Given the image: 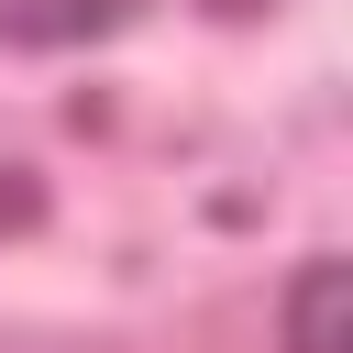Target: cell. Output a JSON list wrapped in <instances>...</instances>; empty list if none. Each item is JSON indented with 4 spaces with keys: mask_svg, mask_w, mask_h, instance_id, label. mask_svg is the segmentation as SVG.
Returning a JSON list of instances; mask_svg holds the SVG:
<instances>
[{
    "mask_svg": "<svg viewBox=\"0 0 353 353\" xmlns=\"http://www.w3.org/2000/svg\"><path fill=\"white\" fill-rule=\"evenodd\" d=\"M331 309H342V265L309 254V265L287 276V309H276V320H287V353H342V342H331Z\"/></svg>",
    "mask_w": 353,
    "mask_h": 353,
    "instance_id": "cell-2",
    "label": "cell"
},
{
    "mask_svg": "<svg viewBox=\"0 0 353 353\" xmlns=\"http://www.w3.org/2000/svg\"><path fill=\"white\" fill-rule=\"evenodd\" d=\"M154 0H0V44L11 55H77V44H110L132 33Z\"/></svg>",
    "mask_w": 353,
    "mask_h": 353,
    "instance_id": "cell-1",
    "label": "cell"
}]
</instances>
